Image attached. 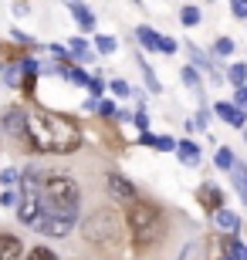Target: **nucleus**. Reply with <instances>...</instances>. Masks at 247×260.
Wrapping results in <instances>:
<instances>
[{
  "label": "nucleus",
  "instance_id": "1",
  "mask_svg": "<svg viewBox=\"0 0 247 260\" xmlns=\"http://www.w3.org/2000/svg\"><path fill=\"white\" fill-rule=\"evenodd\" d=\"M28 139L38 145L41 152L68 155L81 145V128L65 115L44 112V108H31L28 112Z\"/></svg>",
  "mask_w": 247,
  "mask_h": 260
},
{
  "label": "nucleus",
  "instance_id": "2",
  "mask_svg": "<svg viewBox=\"0 0 247 260\" xmlns=\"http://www.w3.org/2000/svg\"><path fill=\"white\" fill-rule=\"evenodd\" d=\"M125 226H129V237H132L135 247H152V243L162 240L166 220H162L159 206H152L146 200H132L125 210Z\"/></svg>",
  "mask_w": 247,
  "mask_h": 260
},
{
  "label": "nucleus",
  "instance_id": "3",
  "mask_svg": "<svg viewBox=\"0 0 247 260\" xmlns=\"http://www.w3.org/2000/svg\"><path fill=\"white\" fill-rule=\"evenodd\" d=\"M41 210H51V213H78V203H81V186L71 179V176H61V173H51L41 179Z\"/></svg>",
  "mask_w": 247,
  "mask_h": 260
},
{
  "label": "nucleus",
  "instance_id": "4",
  "mask_svg": "<svg viewBox=\"0 0 247 260\" xmlns=\"http://www.w3.org/2000/svg\"><path fill=\"white\" fill-rule=\"evenodd\" d=\"M41 213V196H38V186H34V169L24 173V183H20V193H17V220L24 226H34Z\"/></svg>",
  "mask_w": 247,
  "mask_h": 260
},
{
  "label": "nucleus",
  "instance_id": "5",
  "mask_svg": "<svg viewBox=\"0 0 247 260\" xmlns=\"http://www.w3.org/2000/svg\"><path fill=\"white\" fill-rule=\"evenodd\" d=\"M85 237L95 243H112L119 237V216L112 210H98L85 220Z\"/></svg>",
  "mask_w": 247,
  "mask_h": 260
},
{
  "label": "nucleus",
  "instance_id": "6",
  "mask_svg": "<svg viewBox=\"0 0 247 260\" xmlns=\"http://www.w3.org/2000/svg\"><path fill=\"white\" fill-rule=\"evenodd\" d=\"M75 223H78V213H51V210H41L38 220H34V230L44 233V237H68Z\"/></svg>",
  "mask_w": 247,
  "mask_h": 260
},
{
  "label": "nucleus",
  "instance_id": "7",
  "mask_svg": "<svg viewBox=\"0 0 247 260\" xmlns=\"http://www.w3.org/2000/svg\"><path fill=\"white\" fill-rule=\"evenodd\" d=\"M105 186H108V193L115 196V200H122V203H132V200H139V193H135V186L125 179V176H119V173H108L105 176Z\"/></svg>",
  "mask_w": 247,
  "mask_h": 260
},
{
  "label": "nucleus",
  "instance_id": "8",
  "mask_svg": "<svg viewBox=\"0 0 247 260\" xmlns=\"http://www.w3.org/2000/svg\"><path fill=\"white\" fill-rule=\"evenodd\" d=\"M213 115H217L220 122H227V125H234V128H244V125H247L244 108L230 105V102H217V105H213Z\"/></svg>",
  "mask_w": 247,
  "mask_h": 260
},
{
  "label": "nucleus",
  "instance_id": "9",
  "mask_svg": "<svg viewBox=\"0 0 247 260\" xmlns=\"http://www.w3.org/2000/svg\"><path fill=\"white\" fill-rule=\"evenodd\" d=\"M0 260H24V243L14 233H0Z\"/></svg>",
  "mask_w": 247,
  "mask_h": 260
},
{
  "label": "nucleus",
  "instance_id": "10",
  "mask_svg": "<svg viewBox=\"0 0 247 260\" xmlns=\"http://www.w3.org/2000/svg\"><path fill=\"white\" fill-rule=\"evenodd\" d=\"M213 220H217V226L224 233H230V237H237L240 230V216L234 210H227V206H220V210H213Z\"/></svg>",
  "mask_w": 247,
  "mask_h": 260
},
{
  "label": "nucleus",
  "instance_id": "11",
  "mask_svg": "<svg viewBox=\"0 0 247 260\" xmlns=\"http://www.w3.org/2000/svg\"><path fill=\"white\" fill-rule=\"evenodd\" d=\"M4 128L10 135H28V112L24 108H10L7 115H4Z\"/></svg>",
  "mask_w": 247,
  "mask_h": 260
},
{
  "label": "nucleus",
  "instance_id": "12",
  "mask_svg": "<svg viewBox=\"0 0 247 260\" xmlns=\"http://www.w3.org/2000/svg\"><path fill=\"white\" fill-rule=\"evenodd\" d=\"M68 10L75 14V20H78V27H81V30H92V27H95V14H92L81 0H68Z\"/></svg>",
  "mask_w": 247,
  "mask_h": 260
},
{
  "label": "nucleus",
  "instance_id": "13",
  "mask_svg": "<svg viewBox=\"0 0 247 260\" xmlns=\"http://www.w3.org/2000/svg\"><path fill=\"white\" fill-rule=\"evenodd\" d=\"M197 196H200L203 206H210V210H220V206H224V193H220V186H213V183H203Z\"/></svg>",
  "mask_w": 247,
  "mask_h": 260
},
{
  "label": "nucleus",
  "instance_id": "14",
  "mask_svg": "<svg viewBox=\"0 0 247 260\" xmlns=\"http://www.w3.org/2000/svg\"><path fill=\"white\" fill-rule=\"evenodd\" d=\"M176 155H180L183 166H197L200 162V145L190 142V139H183V142H176Z\"/></svg>",
  "mask_w": 247,
  "mask_h": 260
},
{
  "label": "nucleus",
  "instance_id": "15",
  "mask_svg": "<svg viewBox=\"0 0 247 260\" xmlns=\"http://www.w3.org/2000/svg\"><path fill=\"white\" fill-rule=\"evenodd\" d=\"M230 176H234V189H237V196L244 200V206H247V166L234 162V166H230Z\"/></svg>",
  "mask_w": 247,
  "mask_h": 260
},
{
  "label": "nucleus",
  "instance_id": "16",
  "mask_svg": "<svg viewBox=\"0 0 247 260\" xmlns=\"http://www.w3.org/2000/svg\"><path fill=\"white\" fill-rule=\"evenodd\" d=\"M135 38H139V44H146V51H159V34L152 27H135Z\"/></svg>",
  "mask_w": 247,
  "mask_h": 260
},
{
  "label": "nucleus",
  "instance_id": "17",
  "mask_svg": "<svg viewBox=\"0 0 247 260\" xmlns=\"http://www.w3.org/2000/svg\"><path fill=\"white\" fill-rule=\"evenodd\" d=\"M227 81L234 88H244V81H247V64H230L227 68Z\"/></svg>",
  "mask_w": 247,
  "mask_h": 260
},
{
  "label": "nucleus",
  "instance_id": "18",
  "mask_svg": "<svg viewBox=\"0 0 247 260\" xmlns=\"http://www.w3.org/2000/svg\"><path fill=\"white\" fill-rule=\"evenodd\" d=\"M227 257L230 260H247V243L237 240V237H230L227 240Z\"/></svg>",
  "mask_w": 247,
  "mask_h": 260
},
{
  "label": "nucleus",
  "instance_id": "19",
  "mask_svg": "<svg viewBox=\"0 0 247 260\" xmlns=\"http://www.w3.org/2000/svg\"><path fill=\"white\" fill-rule=\"evenodd\" d=\"M213 162H217V169H230V166L237 162V155H234V149L220 145V149H217V159H213Z\"/></svg>",
  "mask_w": 247,
  "mask_h": 260
},
{
  "label": "nucleus",
  "instance_id": "20",
  "mask_svg": "<svg viewBox=\"0 0 247 260\" xmlns=\"http://www.w3.org/2000/svg\"><path fill=\"white\" fill-rule=\"evenodd\" d=\"M139 68H143V78H146V88L149 91H162V85L156 81V71H152L149 64H146V58H139Z\"/></svg>",
  "mask_w": 247,
  "mask_h": 260
},
{
  "label": "nucleus",
  "instance_id": "21",
  "mask_svg": "<svg viewBox=\"0 0 247 260\" xmlns=\"http://www.w3.org/2000/svg\"><path fill=\"white\" fill-rule=\"evenodd\" d=\"M95 48H98V54H115L119 41H115V38H108V34H98V38H95Z\"/></svg>",
  "mask_w": 247,
  "mask_h": 260
},
{
  "label": "nucleus",
  "instance_id": "22",
  "mask_svg": "<svg viewBox=\"0 0 247 260\" xmlns=\"http://www.w3.org/2000/svg\"><path fill=\"white\" fill-rule=\"evenodd\" d=\"M61 75H65V78H71L75 85H85V88H88V81H92V78H88L85 71H81V68H61Z\"/></svg>",
  "mask_w": 247,
  "mask_h": 260
},
{
  "label": "nucleus",
  "instance_id": "23",
  "mask_svg": "<svg viewBox=\"0 0 247 260\" xmlns=\"http://www.w3.org/2000/svg\"><path fill=\"white\" fill-rule=\"evenodd\" d=\"M180 20L186 24V27H197V24H200V7H183L180 10Z\"/></svg>",
  "mask_w": 247,
  "mask_h": 260
},
{
  "label": "nucleus",
  "instance_id": "24",
  "mask_svg": "<svg viewBox=\"0 0 247 260\" xmlns=\"http://www.w3.org/2000/svg\"><path fill=\"white\" fill-rule=\"evenodd\" d=\"M213 54H217V58H227V54H234V41H230V38H217V44H213Z\"/></svg>",
  "mask_w": 247,
  "mask_h": 260
},
{
  "label": "nucleus",
  "instance_id": "25",
  "mask_svg": "<svg viewBox=\"0 0 247 260\" xmlns=\"http://www.w3.org/2000/svg\"><path fill=\"white\" fill-rule=\"evenodd\" d=\"M24 260H58V253L48 250V247H34V250H31Z\"/></svg>",
  "mask_w": 247,
  "mask_h": 260
},
{
  "label": "nucleus",
  "instance_id": "26",
  "mask_svg": "<svg viewBox=\"0 0 247 260\" xmlns=\"http://www.w3.org/2000/svg\"><path fill=\"white\" fill-rule=\"evenodd\" d=\"M152 149H159V152H173L176 149V139H170V135H156V145Z\"/></svg>",
  "mask_w": 247,
  "mask_h": 260
},
{
  "label": "nucleus",
  "instance_id": "27",
  "mask_svg": "<svg viewBox=\"0 0 247 260\" xmlns=\"http://www.w3.org/2000/svg\"><path fill=\"white\" fill-rule=\"evenodd\" d=\"M183 81H186L190 88H200V71L197 68H183Z\"/></svg>",
  "mask_w": 247,
  "mask_h": 260
},
{
  "label": "nucleus",
  "instance_id": "28",
  "mask_svg": "<svg viewBox=\"0 0 247 260\" xmlns=\"http://www.w3.org/2000/svg\"><path fill=\"white\" fill-rule=\"evenodd\" d=\"M108 88H112V95H119V98H125V95H129V91H132V88L125 85L122 78H119V81H108Z\"/></svg>",
  "mask_w": 247,
  "mask_h": 260
},
{
  "label": "nucleus",
  "instance_id": "29",
  "mask_svg": "<svg viewBox=\"0 0 247 260\" xmlns=\"http://www.w3.org/2000/svg\"><path fill=\"white\" fill-rule=\"evenodd\" d=\"M132 122L139 125V132H146V128H149V112H146V108H139V112L132 115Z\"/></svg>",
  "mask_w": 247,
  "mask_h": 260
},
{
  "label": "nucleus",
  "instance_id": "30",
  "mask_svg": "<svg viewBox=\"0 0 247 260\" xmlns=\"http://www.w3.org/2000/svg\"><path fill=\"white\" fill-rule=\"evenodd\" d=\"M176 48H180V41H173V38H159V51H166V54H176Z\"/></svg>",
  "mask_w": 247,
  "mask_h": 260
},
{
  "label": "nucleus",
  "instance_id": "31",
  "mask_svg": "<svg viewBox=\"0 0 247 260\" xmlns=\"http://www.w3.org/2000/svg\"><path fill=\"white\" fill-rule=\"evenodd\" d=\"M230 10H234L237 17H247V0H230Z\"/></svg>",
  "mask_w": 247,
  "mask_h": 260
},
{
  "label": "nucleus",
  "instance_id": "32",
  "mask_svg": "<svg viewBox=\"0 0 247 260\" xmlns=\"http://www.w3.org/2000/svg\"><path fill=\"white\" fill-rule=\"evenodd\" d=\"M98 112H102V115H119L115 102H98Z\"/></svg>",
  "mask_w": 247,
  "mask_h": 260
},
{
  "label": "nucleus",
  "instance_id": "33",
  "mask_svg": "<svg viewBox=\"0 0 247 260\" xmlns=\"http://www.w3.org/2000/svg\"><path fill=\"white\" fill-rule=\"evenodd\" d=\"M0 183H17V169H4V173H0Z\"/></svg>",
  "mask_w": 247,
  "mask_h": 260
},
{
  "label": "nucleus",
  "instance_id": "34",
  "mask_svg": "<svg viewBox=\"0 0 247 260\" xmlns=\"http://www.w3.org/2000/svg\"><path fill=\"white\" fill-rule=\"evenodd\" d=\"M0 203H4V206H17V193H14V189H7V193L0 196Z\"/></svg>",
  "mask_w": 247,
  "mask_h": 260
},
{
  "label": "nucleus",
  "instance_id": "35",
  "mask_svg": "<svg viewBox=\"0 0 247 260\" xmlns=\"http://www.w3.org/2000/svg\"><path fill=\"white\" fill-rule=\"evenodd\" d=\"M88 91H92V98H98V95H102V81L92 78V81H88Z\"/></svg>",
  "mask_w": 247,
  "mask_h": 260
},
{
  "label": "nucleus",
  "instance_id": "36",
  "mask_svg": "<svg viewBox=\"0 0 247 260\" xmlns=\"http://www.w3.org/2000/svg\"><path fill=\"white\" fill-rule=\"evenodd\" d=\"M139 142H143V145H156V135L146 128V132H139Z\"/></svg>",
  "mask_w": 247,
  "mask_h": 260
},
{
  "label": "nucleus",
  "instance_id": "37",
  "mask_svg": "<svg viewBox=\"0 0 247 260\" xmlns=\"http://www.w3.org/2000/svg\"><path fill=\"white\" fill-rule=\"evenodd\" d=\"M51 54H58V58H68V48H61V44H51Z\"/></svg>",
  "mask_w": 247,
  "mask_h": 260
},
{
  "label": "nucleus",
  "instance_id": "38",
  "mask_svg": "<svg viewBox=\"0 0 247 260\" xmlns=\"http://www.w3.org/2000/svg\"><path fill=\"white\" fill-rule=\"evenodd\" d=\"M237 105H247V88H237Z\"/></svg>",
  "mask_w": 247,
  "mask_h": 260
},
{
  "label": "nucleus",
  "instance_id": "39",
  "mask_svg": "<svg viewBox=\"0 0 247 260\" xmlns=\"http://www.w3.org/2000/svg\"><path fill=\"white\" fill-rule=\"evenodd\" d=\"M220 260H230V257H227V253H224V257H220Z\"/></svg>",
  "mask_w": 247,
  "mask_h": 260
},
{
  "label": "nucleus",
  "instance_id": "40",
  "mask_svg": "<svg viewBox=\"0 0 247 260\" xmlns=\"http://www.w3.org/2000/svg\"><path fill=\"white\" fill-rule=\"evenodd\" d=\"M244 139H247V125H244Z\"/></svg>",
  "mask_w": 247,
  "mask_h": 260
},
{
  "label": "nucleus",
  "instance_id": "41",
  "mask_svg": "<svg viewBox=\"0 0 247 260\" xmlns=\"http://www.w3.org/2000/svg\"><path fill=\"white\" fill-rule=\"evenodd\" d=\"M132 4H143V0H132Z\"/></svg>",
  "mask_w": 247,
  "mask_h": 260
}]
</instances>
